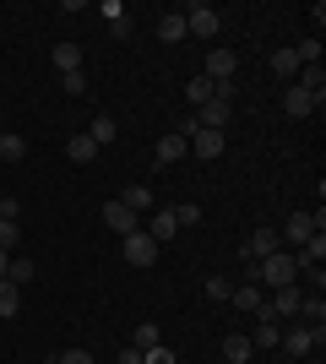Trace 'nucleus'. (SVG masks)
I'll return each instance as SVG.
<instances>
[{"instance_id": "1", "label": "nucleus", "mask_w": 326, "mask_h": 364, "mask_svg": "<svg viewBox=\"0 0 326 364\" xmlns=\"http://www.w3.org/2000/svg\"><path fill=\"white\" fill-rule=\"evenodd\" d=\"M190 114H196L202 131H229V120H234V82H229V87H217L212 98H207L202 109H190Z\"/></svg>"}, {"instance_id": "2", "label": "nucleus", "mask_w": 326, "mask_h": 364, "mask_svg": "<svg viewBox=\"0 0 326 364\" xmlns=\"http://www.w3.org/2000/svg\"><path fill=\"white\" fill-rule=\"evenodd\" d=\"M256 283L261 289H288V283H299V267H294V256H266V261H256Z\"/></svg>"}, {"instance_id": "3", "label": "nucleus", "mask_w": 326, "mask_h": 364, "mask_svg": "<svg viewBox=\"0 0 326 364\" xmlns=\"http://www.w3.org/2000/svg\"><path fill=\"white\" fill-rule=\"evenodd\" d=\"M321 337H326V326H294V332L278 337V348L288 359H310V348H321Z\"/></svg>"}, {"instance_id": "4", "label": "nucleus", "mask_w": 326, "mask_h": 364, "mask_svg": "<svg viewBox=\"0 0 326 364\" xmlns=\"http://www.w3.org/2000/svg\"><path fill=\"white\" fill-rule=\"evenodd\" d=\"M158 250H163V245H158L153 234H147V228H136V234H125V261H131V267H141V272H147V267L158 261Z\"/></svg>"}, {"instance_id": "5", "label": "nucleus", "mask_w": 326, "mask_h": 364, "mask_svg": "<svg viewBox=\"0 0 326 364\" xmlns=\"http://www.w3.org/2000/svg\"><path fill=\"white\" fill-rule=\"evenodd\" d=\"M185 33H202V38H217V28H223V16L212 11V6H202V0H196V6H185Z\"/></svg>"}, {"instance_id": "6", "label": "nucleus", "mask_w": 326, "mask_h": 364, "mask_svg": "<svg viewBox=\"0 0 326 364\" xmlns=\"http://www.w3.org/2000/svg\"><path fill=\"white\" fill-rule=\"evenodd\" d=\"M283 240H278V228H256L245 240V261H266V256H278Z\"/></svg>"}, {"instance_id": "7", "label": "nucleus", "mask_w": 326, "mask_h": 364, "mask_svg": "<svg viewBox=\"0 0 326 364\" xmlns=\"http://www.w3.org/2000/svg\"><path fill=\"white\" fill-rule=\"evenodd\" d=\"M234 65H239V60H234V49H212V55H207V82H217V87H229V82H234Z\"/></svg>"}, {"instance_id": "8", "label": "nucleus", "mask_w": 326, "mask_h": 364, "mask_svg": "<svg viewBox=\"0 0 326 364\" xmlns=\"http://www.w3.org/2000/svg\"><path fill=\"white\" fill-rule=\"evenodd\" d=\"M104 223L114 228V234H136V228H141V218L131 213V207H125L120 196H114V201H104Z\"/></svg>"}, {"instance_id": "9", "label": "nucleus", "mask_w": 326, "mask_h": 364, "mask_svg": "<svg viewBox=\"0 0 326 364\" xmlns=\"http://www.w3.org/2000/svg\"><path fill=\"white\" fill-rule=\"evenodd\" d=\"M185 147L196 152V158H202V164H212L217 152H223V131H196V136H190Z\"/></svg>"}, {"instance_id": "10", "label": "nucleus", "mask_w": 326, "mask_h": 364, "mask_svg": "<svg viewBox=\"0 0 326 364\" xmlns=\"http://www.w3.org/2000/svg\"><path fill=\"white\" fill-rule=\"evenodd\" d=\"M229 299H234V310H245V316H256V310L266 304V294H261V283H239V289H234Z\"/></svg>"}, {"instance_id": "11", "label": "nucleus", "mask_w": 326, "mask_h": 364, "mask_svg": "<svg viewBox=\"0 0 326 364\" xmlns=\"http://www.w3.org/2000/svg\"><path fill=\"white\" fill-rule=\"evenodd\" d=\"M299 299H305V294H299V283H288V289H272V316H299Z\"/></svg>"}, {"instance_id": "12", "label": "nucleus", "mask_w": 326, "mask_h": 364, "mask_svg": "<svg viewBox=\"0 0 326 364\" xmlns=\"http://www.w3.org/2000/svg\"><path fill=\"white\" fill-rule=\"evenodd\" d=\"M283 109H288L294 120H305V114H315V98H310V92H305V87H299V82H294V87L283 92Z\"/></svg>"}, {"instance_id": "13", "label": "nucleus", "mask_w": 326, "mask_h": 364, "mask_svg": "<svg viewBox=\"0 0 326 364\" xmlns=\"http://www.w3.org/2000/svg\"><path fill=\"white\" fill-rule=\"evenodd\" d=\"M65 158H71V164H93V158H98V141L87 136V131H77V136L65 141Z\"/></svg>"}, {"instance_id": "14", "label": "nucleus", "mask_w": 326, "mask_h": 364, "mask_svg": "<svg viewBox=\"0 0 326 364\" xmlns=\"http://www.w3.org/2000/svg\"><path fill=\"white\" fill-rule=\"evenodd\" d=\"M185 136H174V131H169V136H158V147H153V158H158V164H180V158H185Z\"/></svg>"}, {"instance_id": "15", "label": "nucleus", "mask_w": 326, "mask_h": 364, "mask_svg": "<svg viewBox=\"0 0 326 364\" xmlns=\"http://www.w3.org/2000/svg\"><path fill=\"white\" fill-rule=\"evenodd\" d=\"M310 234H315V218H310V213H294L288 223H283V234H278V240H294V245H305Z\"/></svg>"}, {"instance_id": "16", "label": "nucleus", "mask_w": 326, "mask_h": 364, "mask_svg": "<svg viewBox=\"0 0 326 364\" xmlns=\"http://www.w3.org/2000/svg\"><path fill=\"white\" fill-rule=\"evenodd\" d=\"M147 234H153L158 245H163V240H174V234H180V223H174V207H158V213H153V223H147Z\"/></svg>"}, {"instance_id": "17", "label": "nucleus", "mask_w": 326, "mask_h": 364, "mask_svg": "<svg viewBox=\"0 0 326 364\" xmlns=\"http://www.w3.org/2000/svg\"><path fill=\"white\" fill-rule=\"evenodd\" d=\"M250 353H256V348H250L245 332H229V337H223V359H229V364H250Z\"/></svg>"}, {"instance_id": "18", "label": "nucleus", "mask_w": 326, "mask_h": 364, "mask_svg": "<svg viewBox=\"0 0 326 364\" xmlns=\"http://www.w3.org/2000/svg\"><path fill=\"white\" fill-rule=\"evenodd\" d=\"M98 11L109 16V33H114V38H131V16H125V6H120V0H104Z\"/></svg>"}, {"instance_id": "19", "label": "nucleus", "mask_w": 326, "mask_h": 364, "mask_svg": "<svg viewBox=\"0 0 326 364\" xmlns=\"http://www.w3.org/2000/svg\"><path fill=\"white\" fill-rule=\"evenodd\" d=\"M16 316H22V289L0 277V321H16Z\"/></svg>"}, {"instance_id": "20", "label": "nucleus", "mask_w": 326, "mask_h": 364, "mask_svg": "<svg viewBox=\"0 0 326 364\" xmlns=\"http://www.w3.org/2000/svg\"><path fill=\"white\" fill-rule=\"evenodd\" d=\"M49 60H55V71H60V76H71V71H82V49L77 44H55Z\"/></svg>"}, {"instance_id": "21", "label": "nucleus", "mask_w": 326, "mask_h": 364, "mask_svg": "<svg viewBox=\"0 0 326 364\" xmlns=\"http://www.w3.org/2000/svg\"><path fill=\"white\" fill-rule=\"evenodd\" d=\"M87 136H93V141H98V147H109V141L120 136V120H114V114H98V120H93V125H87Z\"/></svg>"}, {"instance_id": "22", "label": "nucleus", "mask_w": 326, "mask_h": 364, "mask_svg": "<svg viewBox=\"0 0 326 364\" xmlns=\"http://www.w3.org/2000/svg\"><path fill=\"white\" fill-rule=\"evenodd\" d=\"M158 38H163V44H180V38H185V16H180V11L158 16Z\"/></svg>"}, {"instance_id": "23", "label": "nucleus", "mask_w": 326, "mask_h": 364, "mask_svg": "<svg viewBox=\"0 0 326 364\" xmlns=\"http://www.w3.org/2000/svg\"><path fill=\"white\" fill-rule=\"evenodd\" d=\"M0 158H6V164H22V158H28V141L16 136V131H0Z\"/></svg>"}, {"instance_id": "24", "label": "nucleus", "mask_w": 326, "mask_h": 364, "mask_svg": "<svg viewBox=\"0 0 326 364\" xmlns=\"http://www.w3.org/2000/svg\"><path fill=\"white\" fill-rule=\"evenodd\" d=\"M299 316H305V326H321L326 321V299L321 294H305V299H299Z\"/></svg>"}, {"instance_id": "25", "label": "nucleus", "mask_w": 326, "mask_h": 364, "mask_svg": "<svg viewBox=\"0 0 326 364\" xmlns=\"http://www.w3.org/2000/svg\"><path fill=\"white\" fill-rule=\"evenodd\" d=\"M212 92H217V82H207V76H190V82H185V98H190L196 109H202L207 98H212Z\"/></svg>"}, {"instance_id": "26", "label": "nucleus", "mask_w": 326, "mask_h": 364, "mask_svg": "<svg viewBox=\"0 0 326 364\" xmlns=\"http://www.w3.org/2000/svg\"><path fill=\"white\" fill-rule=\"evenodd\" d=\"M33 272H38V267H33L28 256H11V267H6V283H16V289H22V283H33Z\"/></svg>"}, {"instance_id": "27", "label": "nucleus", "mask_w": 326, "mask_h": 364, "mask_svg": "<svg viewBox=\"0 0 326 364\" xmlns=\"http://www.w3.org/2000/svg\"><path fill=\"white\" fill-rule=\"evenodd\" d=\"M272 71H278V76H299L305 65H299V55H294V49H272Z\"/></svg>"}, {"instance_id": "28", "label": "nucleus", "mask_w": 326, "mask_h": 364, "mask_svg": "<svg viewBox=\"0 0 326 364\" xmlns=\"http://www.w3.org/2000/svg\"><path fill=\"white\" fill-rule=\"evenodd\" d=\"M120 201H125V207H131L136 218H141V213H153V191H141V185H131V191H125Z\"/></svg>"}, {"instance_id": "29", "label": "nucleus", "mask_w": 326, "mask_h": 364, "mask_svg": "<svg viewBox=\"0 0 326 364\" xmlns=\"http://www.w3.org/2000/svg\"><path fill=\"white\" fill-rule=\"evenodd\" d=\"M163 343V332H158L153 321H136V353H147V348H158Z\"/></svg>"}, {"instance_id": "30", "label": "nucleus", "mask_w": 326, "mask_h": 364, "mask_svg": "<svg viewBox=\"0 0 326 364\" xmlns=\"http://www.w3.org/2000/svg\"><path fill=\"white\" fill-rule=\"evenodd\" d=\"M174 223H180V228H196V223H202V207H196V201H180V207H174Z\"/></svg>"}, {"instance_id": "31", "label": "nucleus", "mask_w": 326, "mask_h": 364, "mask_svg": "<svg viewBox=\"0 0 326 364\" xmlns=\"http://www.w3.org/2000/svg\"><path fill=\"white\" fill-rule=\"evenodd\" d=\"M299 65H321V38H305V44H294Z\"/></svg>"}, {"instance_id": "32", "label": "nucleus", "mask_w": 326, "mask_h": 364, "mask_svg": "<svg viewBox=\"0 0 326 364\" xmlns=\"http://www.w3.org/2000/svg\"><path fill=\"white\" fill-rule=\"evenodd\" d=\"M16 240H22V228H16L11 218H0V250H6V256L16 250Z\"/></svg>"}, {"instance_id": "33", "label": "nucleus", "mask_w": 326, "mask_h": 364, "mask_svg": "<svg viewBox=\"0 0 326 364\" xmlns=\"http://www.w3.org/2000/svg\"><path fill=\"white\" fill-rule=\"evenodd\" d=\"M229 277H207V299H217V304H223V299H229Z\"/></svg>"}, {"instance_id": "34", "label": "nucleus", "mask_w": 326, "mask_h": 364, "mask_svg": "<svg viewBox=\"0 0 326 364\" xmlns=\"http://www.w3.org/2000/svg\"><path fill=\"white\" fill-rule=\"evenodd\" d=\"M60 87L71 92V98H82V92H87V76H82V71H71V76H60Z\"/></svg>"}, {"instance_id": "35", "label": "nucleus", "mask_w": 326, "mask_h": 364, "mask_svg": "<svg viewBox=\"0 0 326 364\" xmlns=\"http://www.w3.org/2000/svg\"><path fill=\"white\" fill-rule=\"evenodd\" d=\"M141 364H174V353L163 348V343H158V348H147V353H141Z\"/></svg>"}, {"instance_id": "36", "label": "nucleus", "mask_w": 326, "mask_h": 364, "mask_svg": "<svg viewBox=\"0 0 326 364\" xmlns=\"http://www.w3.org/2000/svg\"><path fill=\"white\" fill-rule=\"evenodd\" d=\"M60 364H98V359H93L87 348H65V353H60Z\"/></svg>"}, {"instance_id": "37", "label": "nucleus", "mask_w": 326, "mask_h": 364, "mask_svg": "<svg viewBox=\"0 0 326 364\" xmlns=\"http://www.w3.org/2000/svg\"><path fill=\"white\" fill-rule=\"evenodd\" d=\"M0 218H11V223H16V218H22V201H16V196H0Z\"/></svg>"}, {"instance_id": "38", "label": "nucleus", "mask_w": 326, "mask_h": 364, "mask_svg": "<svg viewBox=\"0 0 326 364\" xmlns=\"http://www.w3.org/2000/svg\"><path fill=\"white\" fill-rule=\"evenodd\" d=\"M114 364H141V353H136V348H125V353H120Z\"/></svg>"}, {"instance_id": "39", "label": "nucleus", "mask_w": 326, "mask_h": 364, "mask_svg": "<svg viewBox=\"0 0 326 364\" xmlns=\"http://www.w3.org/2000/svg\"><path fill=\"white\" fill-rule=\"evenodd\" d=\"M6 267H11V256H6V250H0V277H6Z\"/></svg>"}, {"instance_id": "40", "label": "nucleus", "mask_w": 326, "mask_h": 364, "mask_svg": "<svg viewBox=\"0 0 326 364\" xmlns=\"http://www.w3.org/2000/svg\"><path fill=\"white\" fill-rule=\"evenodd\" d=\"M44 364H60V353H55V359H44Z\"/></svg>"}]
</instances>
